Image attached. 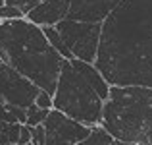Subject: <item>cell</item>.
Masks as SVG:
<instances>
[{"mask_svg": "<svg viewBox=\"0 0 152 145\" xmlns=\"http://www.w3.org/2000/svg\"><path fill=\"white\" fill-rule=\"evenodd\" d=\"M94 66L110 87L152 89V0H121L102 23Z\"/></svg>", "mask_w": 152, "mask_h": 145, "instance_id": "obj_1", "label": "cell"}, {"mask_svg": "<svg viewBox=\"0 0 152 145\" xmlns=\"http://www.w3.org/2000/svg\"><path fill=\"white\" fill-rule=\"evenodd\" d=\"M0 60L50 95L67 62L52 48L42 27L25 18L0 21Z\"/></svg>", "mask_w": 152, "mask_h": 145, "instance_id": "obj_2", "label": "cell"}, {"mask_svg": "<svg viewBox=\"0 0 152 145\" xmlns=\"http://www.w3.org/2000/svg\"><path fill=\"white\" fill-rule=\"evenodd\" d=\"M102 128L115 141L152 145V89L110 87Z\"/></svg>", "mask_w": 152, "mask_h": 145, "instance_id": "obj_3", "label": "cell"}, {"mask_svg": "<svg viewBox=\"0 0 152 145\" xmlns=\"http://www.w3.org/2000/svg\"><path fill=\"white\" fill-rule=\"evenodd\" d=\"M54 110L77 120L89 128L102 126L104 101L94 93V89L77 74L69 62L64 64L54 91Z\"/></svg>", "mask_w": 152, "mask_h": 145, "instance_id": "obj_4", "label": "cell"}, {"mask_svg": "<svg viewBox=\"0 0 152 145\" xmlns=\"http://www.w3.org/2000/svg\"><path fill=\"white\" fill-rule=\"evenodd\" d=\"M58 33L62 35L67 50L73 54V60H81L87 64H94L100 47L102 23H85L64 19L56 25Z\"/></svg>", "mask_w": 152, "mask_h": 145, "instance_id": "obj_5", "label": "cell"}, {"mask_svg": "<svg viewBox=\"0 0 152 145\" xmlns=\"http://www.w3.org/2000/svg\"><path fill=\"white\" fill-rule=\"evenodd\" d=\"M39 91L41 89L33 81L18 74L12 66L0 62V93H2L4 103L27 110L29 107L35 104Z\"/></svg>", "mask_w": 152, "mask_h": 145, "instance_id": "obj_6", "label": "cell"}, {"mask_svg": "<svg viewBox=\"0 0 152 145\" xmlns=\"http://www.w3.org/2000/svg\"><path fill=\"white\" fill-rule=\"evenodd\" d=\"M42 126L46 132V145H77L93 134V128L83 126L60 110H50Z\"/></svg>", "mask_w": 152, "mask_h": 145, "instance_id": "obj_7", "label": "cell"}, {"mask_svg": "<svg viewBox=\"0 0 152 145\" xmlns=\"http://www.w3.org/2000/svg\"><path fill=\"white\" fill-rule=\"evenodd\" d=\"M121 0H69L67 19L85 23H104Z\"/></svg>", "mask_w": 152, "mask_h": 145, "instance_id": "obj_8", "label": "cell"}, {"mask_svg": "<svg viewBox=\"0 0 152 145\" xmlns=\"http://www.w3.org/2000/svg\"><path fill=\"white\" fill-rule=\"evenodd\" d=\"M67 14L69 0H42L25 16V19L39 27H56L60 21L67 19Z\"/></svg>", "mask_w": 152, "mask_h": 145, "instance_id": "obj_9", "label": "cell"}, {"mask_svg": "<svg viewBox=\"0 0 152 145\" xmlns=\"http://www.w3.org/2000/svg\"><path fill=\"white\" fill-rule=\"evenodd\" d=\"M69 64L77 70V74L93 87L94 93L106 103L108 97H110V85H108V81L104 79V75L98 72V68L94 66V64H87V62H81V60H71Z\"/></svg>", "mask_w": 152, "mask_h": 145, "instance_id": "obj_10", "label": "cell"}, {"mask_svg": "<svg viewBox=\"0 0 152 145\" xmlns=\"http://www.w3.org/2000/svg\"><path fill=\"white\" fill-rule=\"evenodd\" d=\"M0 120H4L8 124H25L27 122L25 108L4 103V104H0Z\"/></svg>", "mask_w": 152, "mask_h": 145, "instance_id": "obj_11", "label": "cell"}, {"mask_svg": "<svg viewBox=\"0 0 152 145\" xmlns=\"http://www.w3.org/2000/svg\"><path fill=\"white\" fill-rule=\"evenodd\" d=\"M21 126L23 124H8L4 120H0V145H8V143L18 145Z\"/></svg>", "mask_w": 152, "mask_h": 145, "instance_id": "obj_12", "label": "cell"}, {"mask_svg": "<svg viewBox=\"0 0 152 145\" xmlns=\"http://www.w3.org/2000/svg\"><path fill=\"white\" fill-rule=\"evenodd\" d=\"M77 145H118V143H115V139L112 138L102 126H96V128H93V134H91L85 141L77 143Z\"/></svg>", "mask_w": 152, "mask_h": 145, "instance_id": "obj_13", "label": "cell"}, {"mask_svg": "<svg viewBox=\"0 0 152 145\" xmlns=\"http://www.w3.org/2000/svg\"><path fill=\"white\" fill-rule=\"evenodd\" d=\"M25 114H27V122H25V126H29V128H37V126H42L45 124V120L48 118V114H50V110H42V108H39L37 104H33V107H29L25 110Z\"/></svg>", "mask_w": 152, "mask_h": 145, "instance_id": "obj_14", "label": "cell"}, {"mask_svg": "<svg viewBox=\"0 0 152 145\" xmlns=\"http://www.w3.org/2000/svg\"><path fill=\"white\" fill-rule=\"evenodd\" d=\"M21 18H25V14L15 6L4 4V6L0 8V21H12V19H21Z\"/></svg>", "mask_w": 152, "mask_h": 145, "instance_id": "obj_15", "label": "cell"}, {"mask_svg": "<svg viewBox=\"0 0 152 145\" xmlns=\"http://www.w3.org/2000/svg\"><path fill=\"white\" fill-rule=\"evenodd\" d=\"M35 104L42 110H54V97H52L48 91H39L37 99H35Z\"/></svg>", "mask_w": 152, "mask_h": 145, "instance_id": "obj_16", "label": "cell"}, {"mask_svg": "<svg viewBox=\"0 0 152 145\" xmlns=\"http://www.w3.org/2000/svg\"><path fill=\"white\" fill-rule=\"evenodd\" d=\"M42 0H6V4H10V6H15V8H19V10L23 12V14H29L31 10H33L37 4H41Z\"/></svg>", "mask_w": 152, "mask_h": 145, "instance_id": "obj_17", "label": "cell"}, {"mask_svg": "<svg viewBox=\"0 0 152 145\" xmlns=\"http://www.w3.org/2000/svg\"><path fill=\"white\" fill-rule=\"evenodd\" d=\"M31 145H46V132H45V126L31 128Z\"/></svg>", "mask_w": 152, "mask_h": 145, "instance_id": "obj_18", "label": "cell"}, {"mask_svg": "<svg viewBox=\"0 0 152 145\" xmlns=\"http://www.w3.org/2000/svg\"><path fill=\"white\" fill-rule=\"evenodd\" d=\"M29 143H31V128L23 124V126H21V132H19V141H18V145H29Z\"/></svg>", "mask_w": 152, "mask_h": 145, "instance_id": "obj_19", "label": "cell"}, {"mask_svg": "<svg viewBox=\"0 0 152 145\" xmlns=\"http://www.w3.org/2000/svg\"><path fill=\"white\" fill-rule=\"evenodd\" d=\"M118 145H133V143H123V141H115Z\"/></svg>", "mask_w": 152, "mask_h": 145, "instance_id": "obj_20", "label": "cell"}, {"mask_svg": "<svg viewBox=\"0 0 152 145\" xmlns=\"http://www.w3.org/2000/svg\"><path fill=\"white\" fill-rule=\"evenodd\" d=\"M4 4H6V0H0V8H2V6H4Z\"/></svg>", "mask_w": 152, "mask_h": 145, "instance_id": "obj_21", "label": "cell"}, {"mask_svg": "<svg viewBox=\"0 0 152 145\" xmlns=\"http://www.w3.org/2000/svg\"><path fill=\"white\" fill-rule=\"evenodd\" d=\"M8 145H14V143H8Z\"/></svg>", "mask_w": 152, "mask_h": 145, "instance_id": "obj_22", "label": "cell"}, {"mask_svg": "<svg viewBox=\"0 0 152 145\" xmlns=\"http://www.w3.org/2000/svg\"><path fill=\"white\" fill-rule=\"evenodd\" d=\"M29 145H31V143H29Z\"/></svg>", "mask_w": 152, "mask_h": 145, "instance_id": "obj_23", "label": "cell"}]
</instances>
